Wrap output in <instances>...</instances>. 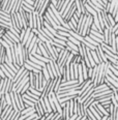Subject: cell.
I'll use <instances>...</instances> for the list:
<instances>
[{
	"mask_svg": "<svg viewBox=\"0 0 118 120\" xmlns=\"http://www.w3.org/2000/svg\"><path fill=\"white\" fill-rule=\"evenodd\" d=\"M93 24V17L91 15H88L87 16V19L85 21V24H84V27H83V30H82V33L80 34L81 36L85 37L86 35H89L90 33V30H91V25Z\"/></svg>",
	"mask_w": 118,
	"mask_h": 120,
	"instance_id": "cell-1",
	"label": "cell"
},
{
	"mask_svg": "<svg viewBox=\"0 0 118 120\" xmlns=\"http://www.w3.org/2000/svg\"><path fill=\"white\" fill-rule=\"evenodd\" d=\"M14 93H15V101H16L17 107H18L19 111H22V110H24L26 108L25 104H24V101H23V97H22V94L17 93V92H14Z\"/></svg>",
	"mask_w": 118,
	"mask_h": 120,
	"instance_id": "cell-2",
	"label": "cell"
},
{
	"mask_svg": "<svg viewBox=\"0 0 118 120\" xmlns=\"http://www.w3.org/2000/svg\"><path fill=\"white\" fill-rule=\"evenodd\" d=\"M87 16L88 15H84L82 14L79 18V21H78V25H77V33L81 34L82 33V30H83V27H84V24H85V21L87 19Z\"/></svg>",
	"mask_w": 118,
	"mask_h": 120,
	"instance_id": "cell-3",
	"label": "cell"
},
{
	"mask_svg": "<svg viewBox=\"0 0 118 120\" xmlns=\"http://www.w3.org/2000/svg\"><path fill=\"white\" fill-rule=\"evenodd\" d=\"M95 51H96L97 57H99V60L100 63H102V62H108V59H107V57H106V54H105V52L103 51L102 46H99V47H97Z\"/></svg>",
	"mask_w": 118,
	"mask_h": 120,
	"instance_id": "cell-4",
	"label": "cell"
},
{
	"mask_svg": "<svg viewBox=\"0 0 118 120\" xmlns=\"http://www.w3.org/2000/svg\"><path fill=\"white\" fill-rule=\"evenodd\" d=\"M113 93H114L113 90L108 89V90H105V91H102V92H97V93H92L91 96L93 97V98H99V97H105L108 95H112Z\"/></svg>",
	"mask_w": 118,
	"mask_h": 120,
	"instance_id": "cell-5",
	"label": "cell"
},
{
	"mask_svg": "<svg viewBox=\"0 0 118 120\" xmlns=\"http://www.w3.org/2000/svg\"><path fill=\"white\" fill-rule=\"evenodd\" d=\"M12 107L11 106V105H7V106L4 108V110L1 112V114H0V117H1V119L2 120H5L6 119V117L8 116L9 114H11V112L12 111Z\"/></svg>",
	"mask_w": 118,
	"mask_h": 120,
	"instance_id": "cell-6",
	"label": "cell"
},
{
	"mask_svg": "<svg viewBox=\"0 0 118 120\" xmlns=\"http://www.w3.org/2000/svg\"><path fill=\"white\" fill-rule=\"evenodd\" d=\"M112 30L108 29V28H105L104 29V32H103V34H104V42L107 45H109L110 42V38H111V35H112Z\"/></svg>",
	"mask_w": 118,
	"mask_h": 120,
	"instance_id": "cell-7",
	"label": "cell"
},
{
	"mask_svg": "<svg viewBox=\"0 0 118 120\" xmlns=\"http://www.w3.org/2000/svg\"><path fill=\"white\" fill-rule=\"evenodd\" d=\"M50 3H51V0H45L44 4H42V7H41V9L38 11V15H39V16H44L45 12L47 11V9L49 8Z\"/></svg>",
	"mask_w": 118,
	"mask_h": 120,
	"instance_id": "cell-8",
	"label": "cell"
},
{
	"mask_svg": "<svg viewBox=\"0 0 118 120\" xmlns=\"http://www.w3.org/2000/svg\"><path fill=\"white\" fill-rule=\"evenodd\" d=\"M93 104L95 105L96 109L99 111V113H100V115H102V117H103V116H109V113L107 112V110L105 109L104 107H103L102 105L99 104V102H95V101H93Z\"/></svg>",
	"mask_w": 118,
	"mask_h": 120,
	"instance_id": "cell-9",
	"label": "cell"
},
{
	"mask_svg": "<svg viewBox=\"0 0 118 120\" xmlns=\"http://www.w3.org/2000/svg\"><path fill=\"white\" fill-rule=\"evenodd\" d=\"M102 17H103V21H104L105 28H108V29L112 30V26H111V24H110L109 20H108V18H107V12L105 11V9L102 11Z\"/></svg>",
	"mask_w": 118,
	"mask_h": 120,
	"instance_id": "cell-10",
	"label": "cell"
},
{
	"mask_svg": "<svg viewBox=\"0 0 118 120\" xmlns=\"http://www.w3.org/2000/svg\"><path fill=\"white\" fill-rule=\"evenodd\" d=\"M44 20H45V21L47 22V23H49L50 25H51V26L53 27L54 29H56V27H57V24H56V23H55V22L53 21V19H52L51 17L49 16V14H48L47 11L45 12V15H44Z\"/></svg>",
	"mask_w": 118,
	"mask_h": 120,
	"instance_id": "cell-11",
	"label": "cell"
},
{
	"mask_svg": "<svg viewBox=\"0 0 118 120\" xmlns=\"http://www.w3.org/2000/svg\"><path fill=\"white\" fill-rule=\"evenodd\" d=\"M34 110H35V113L38 115L39 118L42 117V116H45V112H44V110H42L41 104H39V101H37L36 104L34 105Z\"/></svg>",
	"mask_w": 118,
	"mask_h": 120,
	"instance_id": "cell-12",
	"label": "cell"
},
{
	"mask_svg": "<svg viewBox=\"0 0 118 120\" xmlns=\"http://www.w3.org/2000/svg\"><path fill=\"white\" fill-rule=\"evenodd\" d=\"M108 89H110V88L107 86V84L103 83V84H99V85H97V86H95V87H94V89H93V93L102 92V91H105V90H108Z\"/></svg>",
	"mask_w": 118,
	"mask_h": 120,
	"instance_id": "cell-13",
	"label": "cell"
},
{
	"mask_svg": "<svg viewBox=\"0 0 118 120\" xmlns=\"http://www.w3.org/2000/svg\"><path fill=\"white\" fill-rule=\"evenodd\" d=\"M25 71H26V68H25L24 66H21V67H20V68L18 69V71L16 72V75H15V77L12 78V83H14V84L16 83L17 80H18V79L20 78V77L22 76V75H23V72H24Z\"/></svg>",
	"mask_w": 118,
	"mask_h": 120,
	"instance_id": "cell-14",
	"label": "cell"
},
{
	"mask_svg": "<svg viewBox=\"0 0 118 120\" xmlns=\"http://www.w3.org/2000/svg\"><path fill=\"white\" fill-rule=\"evenodd\" d=\"M21 7H22V0H17L11 14H17V12H19V11H20V8H21Z\"/></svg>",
	"mask_w": 118,
	"mask_h": 120,
	"instance_id": "cell-15",
	"label": "cell"
},
{
	"mask_svg": "<svg viewBox=\"0 0 118 120\" xmlns=\"http://www.w3.org/2000/svg\"><path fill=\"white\" fill-rule=\"evenodd\" d=\"M2 39H3L4 41L6 42L7 45H8L9 47H11V48H12V47L15 46V42H14V41H12V39L11 38V37H9L8 35H7L6 33H4V35L2 36Z\"/></svg>",
	"mask_w": 118,
	"mask_h": 120,
	"instance_id": "cell-16",
	"label": "cell"
},
{
	"mask_svg": "<svg viewBox=\"0 0 118 120\" xmlns=\"http://www.w3.org/2000/svg\"><path fill=\"white\" fill-rule=\"evenodd\" d=\"M5 33H6V34H7V35H8L9 37H11V38L12 39V41H14L15 44H18V42H21V41H20V38H19V37L17 36V35H15V34L12 33V32L9 31V30H6V31H5Z\"/></svg>",
	"mask_w": 118,
	"mask_h": 120,
	"instance_id": "cell-17",
	"label": "cell"
},
{
	"mask_svg": "<svg viewBox=\"0 0 118 120\" xmlns=\"http://www.w3.org/2000/svg\"><path fill=\"white\" fill-rule=\"evenodd\" d=\"M6 106H7V102L5 101V96L3 94V95H1V97H0V114H1V112L3 111Z\"/></svg>",
	"mask_w": 118,
	"mask_h": 120,
	"instance_id": "cell-18",
	"label": "cell"
},
{
	"mask_svg": "<svg viewBox=\"0 0 118 120\" xmlns=\"http://www.w3.org/2000/svg\"><path fill=\"white\" fill-rule=\"evenodd\" d=\"M31 31H32V29L30 28V27H27L26 28V32H25V35H24V37H23V39H22V41H21V44L23 45H25V42L27 41V39H28V37H29V35H30V33H31Z\"/></svg>",
	"mask_w": 118,
	"mask_h": 120,
	"instance_id": "cell-19",
	"label": "cell"
},
{
	"mask_svg": "<svg viewBox=\"0 0 118 120\" xmlns=\"http://www.w3.org/2000/svg\"><path fill=\"white\" fill-rule=\"evenodd\" d=\"M75 84H80L78 80H69V81L62 82L60 87H64V86H71V85H75Z\"/></svg>",
	"mask_w": 118,
	"mask_h": 120,
	"instance_id": "cell-20",
	"label": "cell"
},
{
	"mask_svg": "<svg viewBox=\"0 0 118 120\" xmlns=\"http://www.w3.org/2000/svg\"><path fill=\"white\" fill-rule=\"evenodd\" d=\"M16 1L17 0H9L8 4H7V6H6V8H5V11H6L7 14H11L12 8H14V5H15V3H16Z\"/></svg>",
	"mask_w": 118,
	"mask_h": 120,
	"instance_id": "cell-21",
	"label": "cell"
},
{
	"mask_svg": "<svg viewBox=\"0 0 118 120\" xmlns=\"http://www.w3.org/2000/svg\"><path fill=\"white\" fill-rule=\"evenodd\" d=\"M42 25H44V26L46 27V28H47L48 30H49V31L51 32V33L53 34L54 36H55V35H56V34H57V30H56V29H54L53 27H52V26H51V25H50L49 23H47L46 21H44V24H42Z\"/></svg>",
	"mask_w": 118,
	"mask_h": 120,
	"instance_id": "cell-22",
	"label": "cell"
},
{
	"mask_svg": "<svg viewBox=\"0 0 118 120\" xmlns=\"http://www.w3.org/2000/svg\"><path fill=\"white\" fill-rule=\"evenodd\" d=\"M61 82H62V77H57L56 83H55L54 90H53L55 93H57V92H58V90H59V88H60V85H61Z\"/></svg>",
	"mask_w": 118,
	"mask_h": 120,
	"instance_id": "cell-23",
	"label": "cell"
},
{
	"mask_svg": "<svg viewBox=\"0 0 118 120\" xmlns=\"http://www.w3.org/2000/svg\"><path fill=\"white\" fill-rule=\"evenodd\" d=\"M12 87H14V83H12L11 79H7V84H6V89H5V93H9L12 91Z\"/></svg>",
	"mask_w": 118,
	"mask_h": 120,
	"instance_id": "cell-24",
	"label": "cell"
},
{
	"mask_svg": "<svg viewBox=\"0 0 118 120\" xmlns=\"http://www.w3.org/2000/svg\"><path fill=\"white\" fill-rule=\"evenodd\" d=\"M83 3H84V6H85V8H86V11L89 12L90 15H91V16H94V15H97V12L94 11L93 8H92L91 6L89 5L88 3H87V2H83Z\"/></svg>",
	"mask_w": 118,
	"mask_h": 120,
	"instance_id": "cell-25",
	"label": "cell"
},
{
	"mask_svg": "<svg viewBox=\"0 0 118 120\" xmlns=\"http://www.w3.org/2000/svg\"><path fill=\"white\" fill-rule=\"evenodd\" d=\"M5 58H6V50L5 48H2L1 54H0V65L5 62Z\"/></svg>",
	"mask_w": 118,
	"mask_h": 120,
	"instance_id": "cell-26",
	"label": "cell"
},
{
	"mask_svg": "<svg viewBox=\"0 0 118 120\" xmlns=\"http://www.w3.org/2000/svg\"><path fill=\"white\" fill-rule=\"evenodd\" d=\"M97 71H99V65H96V66H94L93 67V72H92V76H91V81H92V83H95V81H96V78H97Z\"/></svg>",
	"mask_w": 118,
	"mask_h": 120,
	"instance_id": "cell-27",
	"label": "cell"
},
{
	"mask_svg": "<svg viewBox=\"0 0 118 120\" xmlns=\"http://www.w3.org/2000/svg\"><path fill=\"white\" fill-rule=\"evenodd\" d=\"M24 63H27V64H29L30 66H32V67H34V68H36V69H38V71H42V67L41 65H38V64H36V63H34V62H32L30 59L28 60H26V61L24 62Z\"/></svg>",
	"mask_w": 118,
	"mask_h": 120,
	"instance_id": "cell-28",
	"label": "cell"
},
{
	"mask_svg": "<svg viewBox=\"0 0 118 120\" xmlns=\"http://www.w3.org/2000/svg\"><path fill=\"white\" fill-rule=\"evenodd\" d=\"M23 66H24L25 68L27 69V71H32V72H34V74H38V72H41V71H38V69L34 68V67L30 66L29 64H27V63H24V64H23Z\"/></svg>",
	"mask_w": 118,
	"mask_h": 120,
	"instance_id": "cell-29",
	"label": "cell"
},
{
	"mask_svg": "<svg viewBox=\"0 0 118 120\" xmlns=\"http://www.w3.org/2000/svg\"><path fill=\"white\" fill-rule=\"evenodd\" d=\"M42 75H44V78L46 79L47 81H50V80H51V78H50V76H49V72H48V71H47V67H46V65L42 66Z\"/></svg>",
	"mask_w": 118,
	"mask_h": 120,
	"instance_id": "cell-30",
	"label": "cell"
},
{
	"mask_svg": "<svg viewBox=\"0 0 118 120\" xmlns=\"http://www.w3.org/2000/svg\"><path fill=\"white\" fill-rule=\"evenodd\" d=\"M28 27L30 28H33V12H30L28 14Z\"/></svg>",
	"mask_w": 118,
	"mask_h": 120,
	"instance_id": "cell-31",
	"label": "cell"
},
{
	"mask_svg": "<svg viewBox=\"0 0 118 120\" xmlns=\"http://www.w3.org/2000/svg\"><path fill=\"white\" fill-rule=\"evenodd\" d=\"M105 79L108 80V82H109V83H111V84L113 85V86L115 87V88H118V83H117L116 81H115V80H113L110 76H108V75H107V76L105 77Z\"/></svg>",
	"mask_w": 118,
	"mask_h": 120,
	"instance_id": "cell-32",
	"label": "cell"
},
{
	"mask_svg": "<svg viewBox=\"0 0 118 120\" xmlns=\"http://www.w3.org/2000/svg\"><path fill=\"white\" fill-rule=\"evenodd\" d=\"M16 17H17V20H18V23H19V28L22 29L23 28V19H22V16L20 15V12H17Z\"/></svg>",
	"mask_w": 118,
	"mask_h": 120,
	"instance_id": "cell-33",
	"label": "cell"
},
{
	"mask_svg": "<svg viewBox=\"0 0 118 120\" xmlns=\"http://www.w3.org/2000/svg\"><path fill=\"white\" fill-rule=\"evenodd\" d=\"M67 39H69V41H72V44H75V45H76V46H78V47H80V45H81V41H79L77 38H75L74 36H72L71 34H69V36L67 37Z\"/></svg>",
	"mask_w": 118,
	"mask_h": 120,
	"instance_id": "cell-34",
	"label": "cell"
},
{
	"mask_svg": "<svg viewBox=\"0 0 118 120\" xmlns=\"http://www.w3.org/2000/svg\"><path fill=\"white\" fill-rule=\"evenodd\" d=\"M44 101H45V105H46V108H47L48 113H51V112H53V111H52V109H51V106H50V102H49V98H48V96L44 97Z\"/></svg>",
	"mask_w": 118,
	"mask_h": 120,
	"instance_id": "cell-35",
	"label": "cell"
},
{
	"mask_svg": "<svg viewBox=\"0 0 118 120\" xmlns=\"http://www.w3.org/2000/svg\"><path fill=\"white\" fill-rule=\"evenodd\" d=\"M91 55H92V58H93L94 60V62H95V64H99L100 62H99V57H97V54H96V51L95 50H91Z\"/></svg>",
	"mask_w": 118,
	"mask_h": 120,
	"instance_id": "cell-36",
	"label": "cell"
},
{
	"mask_svg": "<svg viewBox=\"0 0 118 120\" xmlns=\"http://www.w3.org/2000/svg\"><path fill=\"white\" fill-rule=\"evenodd\" d=\"M84 39H85V41H88L89 44H91V45H93V46H95V47H99V46H100L99 44H97L96 41H94L92 38H90V37H89L88 35H86V36H85V37H84Z\"/></svg>",
	"mask_w": 118,
	"mask_h": 120,
	"instance_id": "cell-37",
	"label": "cell"
},
{
	"mask_svg": "<svg viewBox=\"0 0 118 120\" xmlns=\"http://www.w3.org/2000/svg\"><path fill=\"white\" fill-rule=\"evenodd\" d=\"M22 52H23V57H24V62L26 61V60L29 59V52L27 51V49L25 48V47L23 46V48H22Z\"/></svg>",
	"mask_w": 118,
	"mask_h": 120,
	"instance_id": "cell-38",
	"label": "cell"
},
{
	"mask_svg": "<svg viewBox=\"0 0 118 120\" xmlns=\"http://www.w3.org/2000/svg\"><path fill=\"white\" fill-rule=\"evenodd\" d=\"M82 57L80 56L79 54L78 55H75L74 56V59H72V63H76V64H80L81 63V61H82Z\"/></svg>",
	"mask_w": 118,
	"mask_h": 120,
	"instance_id": "cell-39",
	"label": "cell"
},
{
	"mask_svg": "<svg viewBox=\"0 0 118 120\" xmlns=\"http://www.w3.org/2000/svg\"><path fill=\"white\" fill-rule=\"evenodd\" d=\"M90 38H92L93 39L94 41H96L97 44H99V45H102L103 42H104V41H103V39H100V38H99V37H96L95 35H93V34H91V33H89V35H88Z\"/></svg>",
	"mask_w": 118,
	"mask_h": 120,
	"instance_id": "cell-40",
	"label": "cell"
},
{
	"mask_svg": "<svg viewBox=\"0 0 118 120\" xmlns=\"http://www.w3.org/2000/svg\"><path fill=\"white\" fill-rule=\"evenodd\" d=\"M86 2H87V3H88V4H89V5H90V6H91V7H92V8H93V9H94V11H96V12H97V14H100V12H102V11H102V9H99V7H96V6H95V5H94V4H93V3H92V2H91V1H90V0H87V1H86Z\"/></svg>",
	"mask_w": 118,
	"mask_h": 120,
	"instance_id": "cell-41",
	"label": "cell"
},
{
	"mask_svg": "<svg viewBox=\"0 0 118 120\" xmlns=\"http://www.w3.org/2000/svg\"><path fill=\"white\" fill-rule=\"evenodd\" d=\"M66 46H67V47H69V48L72 49V50H75V51H78V50H79V47L76 46L75 44H72V41H66ZM78 52H79V51H78Z\"/></svg>",
	"mask_w": 118,
	"mask_h": 120,
	"instance_id": "cell-42",
	"label": "cell"
},
{
	"mask_svg": "<svg viewBox=\"0 0 118 120\" xmlns=\"http://www.w3.org/2000/svg\"><path fill=\"white\" fill-rule=\"evenodd\" d=\"M46 67H47V71L49 72V76L51 79H55L54 75H53V71H52V68H51V65H50V63H47L46 64Z\"/></svg>",
	"mask_w": 118,
	"mask_h": 120,
	"instance_id": "cell-43",
	"label": "cell"
},
{
	"mask_svg": "<svg viewBox=\"0 0 118 120\" xmlns=\"http://www.w3.org/2000/svg\"><path fill=\"white\" fill-rule=\"evenodd\" d=\"M107 18H108V20H109L110 24H111V26H112V28H113V26H114V25L116 24V22H115L114 18L112 17V15H111V14H107Z\"/></svg>",
	"mask_w": 118,
	"mask_h": 120,
	"instance_id": "cell-44",
	"label": "cell"
},
{
	"mask_svg": "<svg viewBox=\"0 0 118 120\" xmlns=\"http://www.w3.org/2000/svg\"><path fill=\"white\" fill-rule=\"evenodd\" d=\"M28 90H29L30 92H32L33 94H35V95L39 96V97H41V95H42V92H41V91H38V90L35 89V88H31V87H29V89H28Z\"/></svg>",
	"mask_w": 118,
	"mask_h": 120,
	"instance_id": "cell-45",
	"label": "cell"
},
{
	"mask_svg": "<svg viewBox=\"0 0 118 120\" xmlns=\"http://www.w3.org/2000/svg\"><path fill=\"white\" fill-rule=\"evenodd\" d=\"M64 2H65V0H58V1H57V4L55 5V7H56V9L58 11L61 9V7H62V5H63Z\"/></svg>",
	"mask_w": 118,
	"mask_h": 120,
	"instance_id": "cell-46",
	"label": "cell"
},
{
	"mask_svg": "<svg viewBox=\"0 0 118 120\" xmlns=\"http://www.w3.org/2000/svg\"><path fill=\"white\" fill-rule=\"evenodd\" d=\"M23 101H24V104H25V107H34V102H32V101H28V99H26V98H23Z\"/></svg>",
	"mask_w": 118,
	"mask_h": 120,
	"instance_id": "cell-47",
	"label": "cell"
},
{
	"mask_svg": "<svg viewBox=\"0 0 118 120\" xmlns=\"http://www.w3.org/2000/svg\"><path fill=\"white\" fill-rule=\"evenodd\" d=\"M29 87H30V84H29V82H28V83H27L26 85H25V86L23 87V88H22V90H21V92H20V93H21V94H24V93H26V92L28 91Z\"/></svg>",
	"mask_w": 118,
	"mask_h": 120,
	"instance_id": "cell-48",
	"label": "cell"
},
{
	"mask_svg": "<svg viewBox=\"0 0 118 120\" xmlns=\"http://www.w3.org/2000/svg\"><path fill=\"white\" fill-rule=\"evenodd\" d=\"M4 96H5V101H6V102H7V105H11V94H9V93H4Z\"/></svg>",
	"mask_w": 118,
	"mask_h": 120,
	"instance_id": "cell-49",
	"label": "cell"
},
{
	"mask_svg": "<svg viewBox=\"0 0 118 120\" xmlns=\"http://www.w3.org/2000/svg\"><path fill=\"white\" fill-rule=\"evenodd\" d=\"M53 41H55V42H57V44H59V45H62V46H64V47H66V42L65 41H61V39H58V38H55L53 39Z\"/></svg>",
	"mask_w": 118,
	"mask_h": 120,
	"instance_id": "cell-50",
	"label": "cell"
},
{
	"mask_svg": "<svg viewBox=\"0 0 118 120\" xmlns=\"http://www.w3.org/2000/svg\"><path fill=\"white\" fill-rule=\"evenodd\" d=\"M26 93H27V94H28V95H29L30 97H32V98L36 99V101H38V99H39V96H37V95H35V94H33V93H32V92H30V91H29V90H28V91H27V92H26Z\"/></svg>",
	"mask_w": 118,
	"mask_h": 120,
	"instance_id": "cell-51",
	"label": "cell"
},
{
	"mask_svg": "<svg viewBox=\"0 0 118 120\" xmlns=\"http://www.w3.org/2000/svg\"><path fill=\"white\" fill-rule=\"evenodd\" d=\"M25 32H26V28H22L21 31H20V41H22L23 37L25 35Z\"/></svg>",
	"mask_w": 118,
	"mask_h": 120,
	"instance_id": "cell-52",
	"label": "cell"
},
{
	"mask_svg": "<svg viewBox=\"0 0 118 120\" xmlns=\"http://www.w3.org/2000/svg\"><path fill=\"white\" fill-rule=\"evenodd\" d=\"M52 120H62V114L57 113L56 112V114H55V116L53 117V119Z\"/></svg>",
	"mask_w": 118,
	"mask_h": 120,
	"instance_id": "cell-53",
	"label": "cell"
},
{
	"mask_svg": "<svg viewBox=\"0 0 118 120\" xmlns=\"http://www.w3.org/2000/svg\"><path fill=\"white\" fill-rule=\"evenodd\" d=\"M36 117H38V115H37L36 113H33L32 115H30L29 117H27V118H25L24 120H32V119H34V118H36Z\"/></svg>",
	"mask_w": 118,
	"mask_h": 120,
	"instance_id": "cell-54",
	"label": "cell"
},
{
	"mask_svg": "<svg viewBox=\"0 0 118 120\" xmlns=\"http://www.w3.org/2000/svg\"><path fill=\"white\" fill-rule=\"evenodd\" d=\"M92 72H93V67H88V78L91 79Z\"/></svg>",
	"mask_w": 118,
	"mask_h": 120,
	"instance_id": "cell-55",
	"label": "cell"
},
{
	"mask_svg": "<svg viewBox=\"0 0 118 120\" xmlns=\"http://www.w3.org/2000/svg\"><path fill=\"white\" fill-rule=\"evenodd\" d=\"M5 31H6L5 29H3V28H0V39H1V38H2V36L4 35V33H5Z\"/></svg>",
	"mask_w": 118,
	"mask_h": 120,
	"instance_id": "cell-56",
	"label": "cell"
},
{
	"mask_svg": "<svg viewBox=\"0 0 118 120\" xmlns=\"http://www.w3.org/2000/svg\"><path fill=\"white\" fill-rule=\"evenodd\" d=\"M77 117H78V114H74V115H72V116L69 117V118L67 119V120H76Z\"/></svg>",
	"mask_w": 118,
	"mask_h": 120,
	"instance_id": "cell-57",
	"label": "cell"
},
{
	"mask_svg": "<svg viewBox=\"0 0 118 120\" xmlns=\"http://www.w3.org/2000/svg\"><path fill=\"white\" fill-rule=\"evenodd\" d=\"M23 1H25L26 3H28V4H30V5H33V3H34L33 0H23Z\"/></svg>",
	"mask_w": 118,
	"mask_h": 120,
	"instance_id": "cell-58",
	"label": "cell"
},
{
	"mask_svg": "<svg viewBox=\"0 0 118 120\" xmlns=\"http://www.w3.org/2000/svg\"><path fill=\"white\" fill-rule=\"evenodd\" d=\"M0 77H1L2 79H5V78H6L5 75H4V72H3V71H2V69H1V68H0Z\"/></svg>",
	"mask_w": 118,
	"mask_h": 120,
	"instance_id": "cell-59",
	"label": "cell"
},
{
	"mask_svg": "<svg viewBox=\"0 0 118 120\" xmlns=\"http://www.w3.org/2000/svg\"><path fill=\"white\" fill-rule=\"evenodd\" d=\"M108 118H109V116H104V117H103V118L100 119V120H107Z\"/></svg>",
	"mask_w": 118,
	"mask_h": 120,
	"instance_id": "cell-60",
	"label": "cell"
},
{
	"mask_svg": "<svg viewBox=\"0 0 118 120\" xmlns=\"http://www.w3.org/2000/svg\"><path fill=\"white\" fill-rule=\"evenodd\" d=\"M32 120H39V117H36V118H34V119H32Z\"/></svg>",
	"mask_w": 118,
	"mask_h": 120,
	"instance_id": "cell-61",
	"label": "cell"
},
{
	"mask_svg": "<svg viewBox=\"0 0 118 120\" xmlns=\"http://www.w3.org/2000/svg\"><path fill=\"white\" fill-rule=\"evenodd\" d=\"M0 9H1V1H0Z\"/></svg>",
	"mask_w": 118,
	"mask_h": 120,
	"instance_id": "cell-62",
	"label": "cell"
},
{
	"mask_svg": "<svg viewBox=\"0 0 118 120\" xmlns=\"http://www.w3.org/2000/svg\"><path fill=\"white\" fill-rule=\"evenodd\" d=\"M117 37H118V35H117Z\"/></svg>",
	"mask_w": 118,
	"mask_h": 120,
	"instance_id": "cell-63",
	"label": "cell"
},
{
	"mask_svg": "<svg viewBox=\"0 0 118 120\" xmlns=\"http://www.w3.org/2000/svg\"><path fill=\"white\" fill-rule=\"evenodd\" d=\"M57 1H58V0H57Z\"/></svg>",
	"mask_w": 118,
	"mask_h": 120,
	"instance_id": "cell-64",
	"label": "cell"
}]
</instances>
